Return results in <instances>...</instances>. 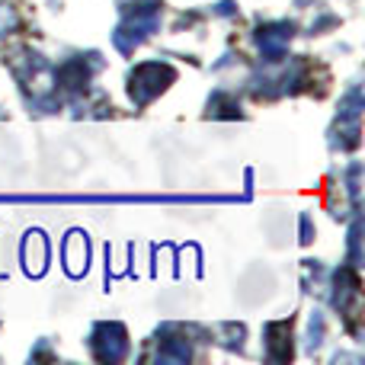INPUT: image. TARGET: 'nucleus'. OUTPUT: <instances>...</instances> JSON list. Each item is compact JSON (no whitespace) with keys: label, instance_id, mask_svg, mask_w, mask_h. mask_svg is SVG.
<instances>
[{"label":"nucleus","instance_id":"f257e3e1","mask_svg":"<svg viewBox=\"0 0 365 365\" xmlns=\"http://www.w3.org/2000/svg\"><path fill=\"white\" fill-rule=\"evenodd\" d=\"M160 26V0H135L132 6L122 10V23L115 29V48L119 51H135L151 32Z\"/></svg>","mask_w":365,"mask_h":365},{"label":"nucleus","instance_id":"f03ea898","mask_svg":"<svg viewBox=\"0 0 365 365\" xmlns=\"http://www.w3.org/2000/svg\"><path fill=\"white\" fill-rule=\"evenodd\" d=\"M177 81V71L164 61H145L128 74V96L135 106H148L151 100H158L170 83Z\"/></svg>","mask_w":365,"mask_h":365},{"label":"nucleus","instance_id":"7ed1b4c3","mask_svg":"<svg viewBox=\"0 0 365 365\" xmlns=\"http://www.w3.org/2000/svg\"><path fill=\"white\" fill-rule=\"evenodd\" d=\"M90 349L100 362H122L128 356V334L122 324L115 321H103L93 327L90 334Z\"/></svg>","mask_w":365,"mask_h":365},{"label":"nucleus","instance_id":"20e7f679","mask_svg":"<svg viewBox=\"0 0 365 365\" xmlns=\"http://www.w3.org/2000/svg\"><path fill=\"white\" fill-rule=\"evenodd\" d=\"M100 71V58L96 55H77V58H68V61L58 68L55 74V90H64V93H81L93 74Z\"/></svg>","mask_w":365,"mask_h":365},{"label":"nucleus","instance_id":"39448f33","mask_svg":"<svg viewBox=\"0 0 365 365\" xmlns=\"http://www.w3.org/2000/svg\"><path fill=\"white\" fill-rule=\"evenodd\" d=\"M292 36H295V26L292 23H269L257 29V45L263 51L266 61H282L285 48H289Z\"/></svg>","mask_w":365,"mask_h":365},{"label":"nucleus","instance_id":"423d86ee","mask_svg":"<svg viewBox=\"0 0 365 365\" xmlns=\"http://www.w3.org/2000/svg\"><path fill=\"white\" fill-rule=\"evenodd\" d=\"M266 356H269L272 362L292 359V321L266 324Z\"/></svg>","mask_w":365,"mask_h":365},{"label":"nucleus","instance_id":"0eeeda50","mask_svg":"<svg viewBox=\"0 0 365 365\" xmlns=\"http://www.w3.org/2000/svg\"><path fill=\"white\" fill-rule=\"evenodd\" d=\"M158 359L160 362H186L192 356V346L182 334H177V327H164L158 334Z\"/></svg>","mask_w":365,"mask_h":365},{"label":"nucleus","instance_id":"6e6552de","mask_svg":"<svg viewBox=\"0 0 365 365\" xmlns=\"http://www.w3.org/2000/svg\"><path fill=\"white\" fill-rule=\"evenodd\" d=\"M23 263H26V272H32V276H42V272H45V263H48V240H45L42 231L26 234V240H23Z\"/></svg>","mask_w":365,"mask_h":365},{"label":"nucleus","instance_id":"1a4fd4ad","mask_svg":"<svg viewBox=\"0 0 365 365\" xmlns=\"http://www.w3.org/2000/svg\"><path fill=\"white\" fill-rule=\"evenodd\" d=\"M87 237L83 234H68V240H64V266H68L71 276H81L83 269H87Z\"/></svg>","mask_w":365,"mask_h":365},{"label":"nucleus","instance_id":"9d476101","mask_svg":"<svg viewBox=\"0 0 365 365\" xmlns=\"http://www.w3.org/2000/svg\"><path fill=\"white\" fill-rule=\"evenodd\" d=\"M208 115H215V119H237L240 106L231 93H215L212 100H208Z\"/></svg>","mask_w":365,"mask_h":365},{"label":"nucleus","instance_id":"9b49d317","mask_svg":"<svg viewBox=\"0 0 365 365\" xmlns=\"http://www.w3.org/2000/svg\"><path fill=\"white\" fill-rule=\"evenodd\" d=\"M16 29H19V13H16V6H13V4H4V0H0V38L10 36V32H16Z\"/></svg>","mask_w":365,"mask_h":365},{"label":"nucleus","instance_id":"f8f14e48","mask_svg":"<svg viewBox=\"0 0 365 365\" xmlns=\"http://www.w3.org/2000/svg\"><path fill=\"white\" fill-rule=\"evenodd\" d=\"M302 231H304V244H308V240H311V218H308V215H304V218H302Z\"/></svg>","mask_w":365,"mask_h":365}]
</instances>
